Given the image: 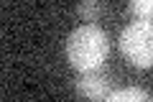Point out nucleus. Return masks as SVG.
<instances>
[{
	"label": "nucleus",
	"mask_w": 153,
	"mask_h": 102,
	"mask_svg": "<svg viewBox=\"0 0 153 102\" xmlns=\"http://www.w3.org/2000/svg\"><path fill=\"white\" fill-rule=\"evenodd\" d=\"M128 10L133 13L135 21L153 23V0H128Z\"/></svg>",
	"instance_id": "423d86ee"
},
{
	"label": "nucleus",
	"mask_w": 153,
	"mask_h": 102,
	"mask_svg": "<svg viewBox=\"0 0 153 102\" xmlns=\"http://www.w3.org/2000/svg\"><path fill=\"white\" fill-rule=\"evenodd\" d=\"M120 54L125 56L128 64L135 69H151L153 66V23L148 21H135L123 28L117 38Z\"/></svg>",
	"instance_id": "f03ea898"
},
{
	"label": "nucleus",
	"mask_w": 153,
	"mask_h": 102,
	"mask_svg": "<svg viewBox=\"0 0 153 102\" xmlns=\"http://www.w3.org/2000/svg\"><path fill=\"white\" fill-rule=\"evenodd\" d=\"M107 100H110V102H151L153 97L148 95L146 89H138V87H125V89L110 92Z\"/></svg>",
	"instance_id": "20e7f679"
},
{
	"label": "nucleus",
	"mask_w": 153,
	"mask_h": 102,
	"mask_svg": "<svg viewBox=\"0 0 153 102\" xmlns=\"http://www.w3.org/2000/svg\"><path fill=\"white\" fill-rule=\"evenodd\" d=\"M110 54V38L94 23H84L66 38V61L76 71L102 69Z\"/></svg>",
	"instance_id": "f257e3e1"
},
{
	"label": "nucleus",
	"mask_w": 153,
	"mask_h": 102,
	"mask_svg": "<svg viewBox=\"0 0 153 102\" xmlns=\"http://www.w3.org/2000/svg\"><path fill=\"white\" fill-rule=\"evenodd\" d=\"M74 89H76V97H82V100H107V95L112 92L110 89V77L102 69L79 71V79L74 82Z\"/></svg>",
	"instance_id": "7ed1b4c3"
},
{
	"label": "nucleus",
	"mask_w": 153,
	"mask_h": 102,
	"mask_svg": "<svg viewBox=\"0 0 153 102\" xmlns=\"http://www.w3.org/2000/svg\"><path fill=\"white\" fill-rule=\"evenodd\" d=\"M76 13H79V18L87 21V23L100 21V16H102V0H79Z\"/></svg>",
	"instance_id": "39448f33"
}]
</instances>
